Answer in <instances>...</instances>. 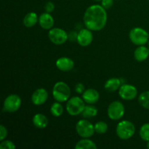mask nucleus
Masks as SVG:
<instances>
[{
	"mask_svg": "<svg viewBox=\"0 0 149 149\" xmlns=\"http://www.w3.org/2000/svg\"><path fill=\"white\" fill-rule=\"evenodd\" d=\"M107 20L106 10L99 4L90 6L84 12L83 17L85 27L93 31H98L104 29Z\"/></svg>",
	"mask_w": 149,
	"mask_h": 149,
	"instance_id": "obj_1",
	"label": "nucleus"
},
{
	"mask_svg": "<svg viewBox=\"0 0 149 149\" xmlns=\"http://www.w3.org/2000/svg\"><path fill=\"white\" fill-rule=\"evenodd\" d=\"M52 96L56 101L60 103L67 102L71 96L70 87L64 81H58L52 88Z\"/></svg>",
	"mask_w": 149,
	"mask_h": 149,
	"instance_id": "obj_2",
	"label": "nucleus"
},
{
	"mask_svg": "<svg viewBox=\"0 0 149 149\" xmlns=\"http://www.w3.org/2000/svg\"><path fill=\"white\" fill-rule=\"evenodd\" d=\"M116 135L121 140L130 139L135 132V127L132 122L123 120L119 122L116 128Z\"/></svg>",
	"mask_w": 149,
	"mask_h": 149,
	"instance_id": "obj_3",
	"label": "nucleus"
},
{
	"mask_svg": "<svg viewBox=\"0 0 149 149\" xmlns=\"http://www.w3.org/2000/svg\"><path fill=\"white\" fill-rule=\"evenodd\" d=\"M85 107V102L83 100L82 97H80L79 96H74L72 97H70L67 100L66 109L67 112L70 116H75L81 114L82 113Z\"/></svg>",
	"mask_w": 149,
	"mask_h": 149,
	"instance_id": "obj_4",
	"label": "nucleus"
},
{
	"mask_svg": "<svg viewBox=\"0 0 149 149\" xmlns=\"http://www.w3.org/2000/svg\"><path fill=\"white\" fill-rule=\"evenodd\" d=\"M129 37L131 42L137 46L144 45L148 43L149 34L148 32L141 27H135L130 31Z\"/></svg>",
	"mask_w": 149,
	"mask_h": 149,
	"instance_id": "obj_5",
	"label": "nucleus"
},
{
	"mask_svg": "<svg viewBox=\"0 0 149 149\" xmlns=\"http://www.w3.org/2000/svg\"><path fill=\"white\" fill-rule=\"evenodd\" d=\"M76 131L82 138H91L95 134L94 125L86 119L79 120L76 125Z\"/></svg>",
	"mask_w": 149,
	"mask_h": 149,
	"instance_id": "obj_6",
	"label": "nucleus"
},
{
	"mask_svg": "<svg viewBox=\"0 0 149 149\" xmlns=\"http://www.w3.org/2000/svg\"><path fill=\"white\" fill-rule=\"evenodd\" d=\"M125 113V106L123 103L118 100H115L109 104L107 109L108 116L111 120H119L123 117Z\"/></svg>",
	"mask_w": 149,
	"mask_h": 149,
	"instance_id": "obj_7",
	"label": "nucleus"
},
{
	"mask_svg": "<svg viewBox=\"0 0 149 149\" xmlns=\"http://www.w3.org/2000/svg\"><path fill=\"white\" fill-rule=\"evenodd\" d=\"M48 37L54 45H61L68 39V33L61 28H52L48 33Z\"/></svg>",
	"mask_w": 149,
	"mask_h": 149,
	"instance_id": "obj_8",
	"label": "nucleus"
},
{
	"mask_svg": "<svg viewBox=\"0 0 149 149\" xmlns=\"http://www.w3.org/2000/svg\"><path fill=\"white\" fill-rule=\"evenodd\" d=\"M21 103L22 100L20 96L16 94H11L4 100L3 110L9 113H14L19 110L21 106Z\"/></svg>",
	"mask_w": 149,
	"mask_h": 149,
	"instance_id": "obj_9",
	"label": "nucleus"
},
{
	"mask_svg": "<svg viewBox=\"0 0 149 149\" xmlns=\"http://www.w3.org/2000/svg\"><path fill=\"white\" fill-rule=\"evenodd\" d=\"M119 95L125 100H132L138 96V90L132 84H122L119 89Z\"/></svg>",
	"mask_w": 149,
	"mask_h": 149,
	"instance_id": "obj_10",
	"label": "nucleus"
},
{
	"mask_svg": "<svg viewBox=\"0 0 149 149\" xmlns=\"http://www.w3.org/2000/svg\"><path fill=\"white\" fill-rule=\"evenodd\" d=\"M93 31L88 29H82L78 32L77 42L81 47H87L93 42Z\"/></svg>",
	"mask_w": 149,
	"mask_h": 149,
	"instance_id": "obj_11",
	"label": "nucleus"
},
{
	"mask_svg": "<svg viewBox=\"0 0 149 149\" xmlns=\"http://www.w3.org/2000/svg\"><path fill=\"white\" fill-rule=\"evenodd\" d=\"M48 99V93L45 88L35 90L31 95V102L35 106H41L46 103Z\"/></svg>",
	"mask_w": 149,
	"mask_h": 149,
	"instance_id": "obj_12",
	"label": "nucleus"
},
{
	"mask_svg": "<svg viewBox=\"0 0 149 149\" xmlns=\"http://www.w3.org/2000/svg\"><path fill=\"white\" fill-rule=\"evenodd\" d=\"M56 67L58 70L64 72L70 71L74 68V62L71 58L68 57H61L55 62Z\"/></svg>",
	"mask_w": 149,
	"mask_h": 149,
	"instance_id": "obj_13",
	"label": "nucleus"
},
{
	"mask_svg": "<svg viewBox=\"0 0 149 149\" xmlns=\"http://www.w3.org/2000/svg\"><path fill=\"white\" fill-rule=\"evenodd\" d=\"M82 98L87 104H95L100 99V94L95 89L90 88L84 90L82 93Z\"/></svg>",
	"mask_w": 149,
	"mask_h": 149,
	"instance_id": "obj_14",
	"label": "nucleus"
},
{
	"mask_svg": "<svg viewBox=\"0 0 149 149\" xmlns=\"http://www.w3.org/2000/svg\"><path fill=\"white\" fill-rule=\"evenodd\" d=\"M39 23L41 27L45 30H50L54 26V18L50 13L47 12L42 13L39 17Z\"/></svg>",
	"mask_w": 149,
	"mask_h": 149,
	"instance_id": "obj_15",
	"label": "nucleus"
},
{
	"mask_svg": "<svg viewBox=\"0 0 149 149\" xmlns=\"http://www.w3.org/2000/svg\"><path fill=\"white\" fill-rule=\"evenodd\" d=\"M149 56V47H147L145 45H141L136 48L134 52L135 59L138 62H143L146 61Z\"/></svg>",
	"mask_w": 149,
	"mask_h": 149,
	"instance_id": "obj_16",
	"label": "nucleus"
},
{
	"mask_svg": "<svg viewBox=\"0 0 149 149\" xmlns=\"http://www.w3.org/2000/svg\"><path fill=\"white\" fill-rule=\"evenodd\" d=\"M121 85H122L121 79L113 77V78L109 79L106 81L104 87L106 91L109 92V93H113V92L119 90Z\"/></svg>",
	"mask_w": 149,
	"mask_h": 149,
	"instance_id": "obj_17",
	"label": "nucleus"
},
{
	"mask_svg": "<svg viewBox=\"0 0 149 149\" xmlns=\"http://www.w3.org/2000/svg\"><path fill=\"white\" fill-rule=\"evenodd\" d=\"M33 125L39 129H44L48 125V119L43 113H36L32 119Z\"/></svg>",
	"mask_w": 149,
	"mask_h": 149,
	"instance_id": "obj_18",
	"label": "nucleus"
},
{
	"mask_svg": "<svg viewBox=\"0 0 149 149\" xmlns=\"http://www.w3.org/2000/svg\"><path fill=\"white\" fill-rule=\"evenodd\" d=\"M37 23H39V17L36 13L30 12L23 17V23L26 28H32Z\"/></svg>",
	"mask_w": 149,
	"mask_h": 149,
	"instance_id": "obj_19",
	"label": "nucleus"
},
{
	"mask_svg": "<svg viewBox=\"0 0 149 149\" xmlns=\"http://www.w3.org/2000/svg\"><path fill=\"white\" fill-rule=\"evenodd\" d=\"M76 149H96L97 146L91 140L88 138H83L77 142L75 146Z\"/></svg>",
	"mask_w": 149,
	"mask_h": 149,
	"instance_id": "obj_20",
	"label": "nucleus"
},
{
	"mask_svg": "<svg viewBox=\"0 0 149 149\" xmlns=\"http://www.w3.org/2000/svg\"><path fill=\"white\" fill-rule=\"evenodd\" d=\"M97 113H98V110L97 108L93 106V104H89L85 106L81 114L84 118L88 119V118H93L96 116Z\"/></svg>",
	"mask_w": 149,
	"mask_h": 149,
	"instance_id": "obj_21",
	"label": "nucleus"
},
{
	"mask_svg": "<svg viewBox=\"0 0 149 149\" xmlns=\"http://www.w3.org/2000/svg\"><path fill=\"white\" fill-rule=\"evenodd\" d=\"M64 109L63 106H62L60 102L56 101L50 107V113L52 116H55V117H59V116H62L63 113Z\"/></svg>",
	"mask_w": 149,
	"mask_h": 149,
	"instance_id": "obj_22",
	"label": "nucleus"
},
{
	"mask_svg": "<svg viewBox=\"0 0 149 149\" xmlns=\"http://www.w3.org/2000/svg\"><path fill=\"white\" fill-rule=\"evenodd\" d=\"M138 103L143 108L149 110V90L141 93L138 96Z\"/></svg>",
	"mask_w": 149,
	"mask_h": 149,
	"instance_id": "obj_23",
	"label": "nucleus"
},
{
	"mask_svg": "<svg viewBox=\"0 0 149 149\" xmlns=\"http://www.w3.org/2000/svg\"><path fill=\"white\" fill-rule=\"evenodd\" d=\"M139 135L143 141L146 142L149 141V123H146L141 126Z\"/></svg>",
	"mask_w": 149,
	"mask_h": 149,
	"instance_id": "obj_24",
	"label": "nucleus"
},
{
	"mask_svg": "<svg viewBox=\"0 0 149 149\" xmlns=\"http://www.w3.org/2000/svg\"><path fill=\"white\" fill-rule=\"evenodd\" d=\"M95 131L96 133L97 134H105L108 130V125L106 122L100 121V122H97L95 125H94Z\"/></svg>",
	"mask_w": 149,
	"mask_h": 149,
	"instance_id": "obj_25",
	"label": "nucleus"
},
{
	"mask_svg": "<svg viewBox=\"0 0 149 149\" xmlns=\"http://www.w3.org/2000/svg\"><path fill=\"white\" fill-rule=\"evenodd\" d=\"M0 148L15 149V143L13 141H8V140H4V141H1V144H0Z\"/></svg>",
	"mask_w": 149,
	"mask_h": 149,
	"instance_id": "obj_26",
	"label": "nucleus"
},
{
	"mask_svg": "<svg viewBox=\"0 0 149 149\" xmlns=\"http://www.w3.org/2000/svg\"><path fill=\"white\" fill-rule=\"evenodd\" d=\"M45 12L48 13H51L55 10V4L52 1H47L45 5Z\"/></svg>",
	"mask_w": 149,
	"mask_h": 149,
	"instance_id": "obj_27",
	"label": "nucleus"
},
{
	"mask_svg": "<svg viewBox=\"0 0 149 149\" xmlns=\"http://www.w3.org/2000/svg\"><path fill=\"white\" fill-rule=\"evenodd\" d=\"M7 136V130L3 125L0 126V141L5 140L6 137Z\"/></svg>",
	"mask_w": 149,
	"mask_h": 149,
	"instance_id": "obj_28",
	"label": "nucleus"
},
{
	"mask_svg": "<svg viewBox=\"0 0 149 149\" xmlns=\"http://www.w3.org/2000/svg\"><path fill=\"white\" fill-rule=\"evenodd\" d=\"M113 0H102L101 6L106 10H109L113 6Z\"/></svg>",
	"mask_w": 149,
	"mask_h": 149,
	"instance_id": "obj_29",
	"label": "nucleus"
},
{
	"mask_svg": "<svg viewBox=\"0 0 149 149\" xmlns=\"http://www.w3.org/2000/svg\"><path fill=\"white\" fill-rule=\"evenodd\" d=\"M84 90H85V87H84V84H81V83H78V84H76L75 91L77 93H79V94H82L84 92Z\"/></svg>",
	"mask_w": 149,
	"mask_h": 149,
	"instance_id": "obj_30",
	"label": "nucleus"
},
{
	"mask_svg": "<svg viewBox=\"0 0 149 149\" xmlns=\"http://www.w3.org/2000/svg\"><path fill=\"white\" fill-rule=\"evenodd\" d=\"M77 35H78V33H77V32L71 31L69 33H68V39H69L70 41H77Z\"/></svg>",
	"mask_w": 149,
	"mask_h": 149,
	"instance_id": "obj_31",
	"label": "nucleus"
},
{
	"mask_svg": "<svg viewBox=\"0 0 149 149\" xmlns=\"http://www.w3.org/2000/svg\"><path fill=\"white\" fill-rule=\"evenodd\" d=\"M146 147H147V148L149 149V141H148V142H147V143H146Z\"/></svg>",
	"mask_w": 149,
	"mask_h": 149,
	"instance_id": "obj_32",
	"label": "nucleus"
},
{
	"mask_svg": "<svg viewBox=\"0 0 149 149\" xmlns=\"http://www.w3.org/2000/svg\"><path fill=\"white\" fill-rule=\"evenodd\" d=\"M95 1H97V2H99V1H102V0H93Z\"/></svg>",
	"mask_w": 149,
	"mask_h": 149,
	"instance_id": "obj_33",
	"label": "nucleus"
},
{
	"mask_svg": "<svg viewBox=\"0 0 149 149\" xmlns=\"http://www.w3.org/2000/svg\"><path fill=\"white\" fill-rule=\"evenodd\" d=\"M148 47H149V40H148Z\"/></svg>",
	"mask_w": 149,
	"mask_h": 149,
	"instance_id": "obj_34",
	"label": "nucleus"
},
{
	"mask_svg": "<svg viewBox=\"0 0 149 149\" xmlns=\"http://www.w3.org/2000/svg\"><path fill=\"white\" fill-rule=\"evenodd\" d=\"M148 1H149V0H148Z\"/></svg>",
	"mask_w": 149,
	"mask_h": 149,
	"instance_id": "obj_35",
	"label": "nucleus"
}]
</instances>
